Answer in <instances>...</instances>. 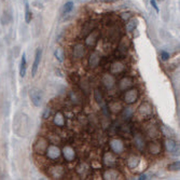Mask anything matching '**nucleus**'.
I'll return each mask as SVG.
<instances>
[{"instance_id":"f257e3e1","label":"nucleus","mask_w":180,"mask_h":180,"mask_svg":"<svg viewBox=\"0 0 180 180\" xmlns=\"http://www.w3.org/2000/svg\"><path fill=\"white\" fill-rule=\"evenodd\" d=\"M30 122L29 119L25 113H17L15 116V120L13 122V130L15 134H17L21 137L27 136L29 132Z\"/></svg>"},{"instance_id":"f03ea898","label":"nucleus","mask_w":180,"mask_h":180,"mask_svg":"<svg viewBox=\"0 0 180 180\" xmlns=\"http://www.w3.org/2000/svg\"><path fill=\"white\" fill-rule=\"evenodd\" d=\"M153 113V108L152 105L148 102H142L138 108V114L141 116L142 119H149Z\"/></svg>"},{"instance_id":"7ed1b4c3","label":"nucleus","mask_w":180,"mask_h":180,"mask_svg":"<svg viewBox=\"0 0 180 180\" xmlns=\"http://www.w3.org/2000/svg\"><path fill=\"white\" fill-rule=\"evenodd\" d=\"M139 97V92L137 88H128L126 90L124 94V102L127 105H132L138 99Z\"/></svg>"},{"instance_id":"20e7f679","label":"nucleus","mask_w":180,"mask_h":180,"mask_svg":"<svg viewBox=\"0 0 180 180\" xmlns=\"http://www.w3.org/2000/svg\"><path fill=\"white\" fill-rule=\"evenodd\" d=\"M49 146V142L44 137H39L34 144V151L38 154H44Z\"/></svg>"},{"instance_id":"39448f33","label":"nucleus","mask_w":180,"mask_h":180,"mask_svg":"<svg viewBox=\"0 0 180 180\" xmlns=\"http://www.w3.org/2000/svg\"><path fill=\"white\" fill-rule=\"evenodd\" d=\"M45 154L50 160H57L62 155V150L55 144H49L45 150Z\"/></svg>"},{"instance_id":"423d86ee","label":"nucleus","mask_w":180,"mask_h":180,"mask_svg":"<svg viewBox=\"0 0 180 180\" xmlns=\"http://www.w3.org/2000/svg\"><path fill=\"white\" fill-rule=\"evenodd\" d=\"M109 144H110L111 150L113 151L114 153H122L124 151V144L120 138H112L109 141Z\"/></svg>"},{"instance_id":"0eeeda50","label":"nucleus","mask_w":180,"mask_h":180,"mask_svg":"<svg viewBox=\"0 0 180 180\" xmlns=\"http://www.w3.org/2000/svg\"><path fill=\"white\" fill-rule=\"evenodd\" d=\"M29 96H30V99H31V102L34 104V106L36 107L40 106L42 102V95L38 88H31L29 92Z\"/></svg>"},{"instance_id":"6e6552de","label":"nucleus","mask_w":180,"mask_h":180,"mask_svg":"<svg viewBox=\"0 0 180 180\" xmlns=\"http://www.w3.org/2000/svg\"><path fill=\"white\" fill-rule=\"evenodd\" d=\"M99 38V31L98 30H92L85 38V44L88 46H94L97 43Z\"/></svg>"},{"instance_id":"1a4fd4ad","label":"nucleus","mask_w":180,"mask_h":180,"mask_svg":"<svg viewBox=\"0 0 180 180\" xmlns=\"http://www.w3.org/2000/svg\"><path fill=\"white\" fill-rule=\"evenodd\" d=\"M62 154L64 155L65 160L68 161V162L73 161L74 158H76V151L71 146H65L62 150Z\"/></svg>"},{"instance_id":"9d476101","label":"nucleus","mask_w":180,"mask_h":180,"mask_svg":"<svg viewBox=\"0 0 180 180\" xmlns=\"http://www.w3.org/2000/svg\"><path fill=\"white\" fill-rule=\"evenodd\" d=\"M41 54H42V51L41 49H37L36 50V54H35V60H34V64H32L31 67V76L35 77L38 71L39 68V64H40V60H41Z\"/></svg>"},{"instance_id":"9b49d317","label":"nucleus","mask_w":180,"mask_h":180,"mask_svg":"<svg viewBox=\"0 0 180 180\" xmlns=\"http://www.w3.org/2000/svg\"><path fill=\"white\" fill-rule=\"evenodd\" d=\"M133 83H134V80L130 77H124L118 82V88L120 91H126L133 85Z\"/></svg>"},{"instance_id":"f8f14e48","label":"nucleus","mask_w":180,"mask_h":180,"mask_svg":"<svg viewBox=\"0 0 180 180\" xmlns=\"http://www.w3.org/2000/svg\"><path fill=\"white\" fill-rule=\"evenodd\" d=\"M102 160H104V163L107 165V166L112 167L116 164L118 159H116V154L113 152H106L104 154V159H102Z\"/></svg>"},{"instance_id":"ddd939ff","label":"nucleus","mask_w":180,"mask_h":180,"mask_svg":"<svg viewBox=\"0 0 180 180\" xmlns=\"http://www.w3.org/2000/svg\"><path fill=\"white\" fill-rule=\"evenodd\" d=\"M148 152L152 155H158L162 152V146L158 141H151L148 144Z\"/></svg>"},{"instance_id":"4468645a","label":"nucleus","mask_w":180,"mask_h":180,"mask_svg":"<svg viewBox=\"0 0 180 180\" xmlns=\"http://www.w3.org/2000/svg\"><path fill=\"white\" fill-rule=\"evenodd\" d=\"M72 54H73L74 58H82L84 54H85V45H83L82 43H77L73 46V51H72Z\"/></svg>"},{"instance_id":"2eb2a0df","label":"nucleus","mask_w":180,"mask_h":180,"mask_svg":"<svg viewBox=\"0 0 180 180\" xmlns=\"http://www.w3.org/2000/svg\"><path fill=\"white\" fill-rule=\"evenodd\" d=\"M50 176L54 179L57 178H62L63 175H64V168H63L60 165H57V166H53L50 168Z\"/></svg>"},{"instance_id":"dca6fc26","label":"nucleus","mask_w":180,"mask_h":180,"mask_svg":"<svg viewBox=\"0 0 180 180\" xmlns=\"http://www.w3.org/2000/svg\"><path fill=\"white\" fill-rule=\"evenodd\" d=\"M165 147H166L168 152L170 153H177L179 151L178 144L173 139H167L166 141H165Z\"/></svg>"},{"instance_id":"f3484780","label":"nucleus","mask_w":180,"mask_h":180,"mask_svg":"<svg viewBox=\"0 0 180 180\" xmlns=\"http://www.w3.org/2000/svg\"><path fill=\"white\" fill-rule=\"evenodd\" d=\"M53 122L56 126H59V127H63L66 124V121H65V116L63 114V112L58 111L56 112V114L54 116V119H53Z\"/></svg>"},{"instance_id":"a211bd4d","label":"nucleus","mask_w":180,"mask_h":180,"mask_svg":"<svg viewBox=\"0 0 180 180\" xmlns=\"http://www.w3.org/2000/svg\"><path fill=\"white\" fill-rule=\"evenodd\" d=\"M125 69V66L124 64H122L121 62H116L112 64L111 66V74H116V73H121V72H123Z\"/></svg>"},{"instance_id":"6ab92c4d","label":"nucleus","mask_w":180,"mask_h":180,"mask_svg":"<svg viewBox=\"0 0 180 180\" xmlns=\"http://www.w3.org/2000/svg\"><path fill=\"white\" fill-rule=\"evenodd\" d=\"M100 59H102V57H100V55L98 54L97 52H93L92 54L90 56V67L91 68H94V67H96L99 65L100 63Z\"/></svg>"},{"instance_id":"aec40b11","label":"nucleus","mask_w":180,"mask_h":180,"mask_svg":"<svg viewBox=\"0 0 180 180\" xmlns=\"http://www.w3.org/2000/svg\"><path fill=\"white\" fill-rule=\"evenodd\" d=\"M126 164H127L128 168H130V169H134V168H136L138 166L139 164V158L136 155H130V158L127 159V162H126Z\"/></svg>"},{"instance_id":"412c9836","label":"nucleus","mask_w":180,"mask_h":180,"mask_svg":"<svg viewBox=\"0 0 180 180\" xmlns=\"http://www.w3.org/2000/svg\"><path fill=\"white\" fill-rule=\"evenodd\" d=\"M102 83L105 84V86L108 88H112L116 83V80H114V77L112 74H106V76L102 77Z\"/></svg>"},{"instance_id":"4be33fe9","label":"nucleus","mask_w":180,"mask_h":180,"mask_svg":"<svg viewBox=\"0 0 180 180\" xmlns=\"http://www.w3.org/2000/svg\"><path fill=\"white\" fill-rule=\"evenodd\" d=\"M26 68H27V62H26V55L23 54L22 59H21V65H20V76L22 78H24L26 76Z\"/></svg>"},{"instance_id":"5701e85b","label":"nucleus","mask_w":180,"mask_h":180,"mask_svg":"<svg viewBox=\"0 0 180 180\" xmlns=\"http://www.w3.org/2000/svg\"><path fill=\"white\" fill-rule=\"evenodd\" d=\"M128 45H130V41H128V38L124 37V38H123L122 40H121L120 44H119L118 51H119V52L122 53V54H125L126 51H127Z\"/></svg>"},{"instance_id":"b1692460","label":"nucleus","mask_w":180,"mask_h":180,"mask_svg":"<svg viewBox=\"0 0 180 180\" xmlns=\"http://www.w3.org/2000/svg\"><path fill=\"white\" fill-rule=\"evenodd\" d=\"M134 142H135V146H136V148L138 149V150L144 149V139L140 134H137L136 136H135Z\"/></svg>"},{"instance_id":"393cba45","label":"nucleus","mask_w":180,"mask_h":180,"mask_svg":"<svg viewBox=\"0 0 180 180\" xmlns=\"http://www.w3.org/2000/svg\"><path fill=\"white\" fill-rule=\"evenodd\" d=\"M119 177V173L116 172L113 168H110V169H107L106 172L104 173V178L105 179H118Z\"/></svg>"},{"instance_id":"a878e982","label":"nucleus","mask_w":180,"mask_h":180,"mask_svg":"<svg viewBox=\"0 0 180 180\" xmlns=\"http://www.w3.org/2000/svg\"><path fill=\"white\" fill-rule=\"evenodd\" d=\"M137 25H138V21L136 18H130L126 23V30L127 31H133L137 27Z\"/></svg>"},{"instance_id":"bb28decb","label":"nucleus","mask_w":180,"mask_h":180,"mask_svg":"<svg viewBox=\"0 0 180 180\" xmlns=\"http://www.w3.org/2000/svg\"><path fill=\"white\" fill-rule=\"evenodd\" d=\"M109 108H110L111 112H113V113H118V112H120L121 109H122V105L118 102H112L111 104L109 105Z\"/></svg>"},{"instance_id":"cd10ccee","label":"nucleus","mask_w":180,"mask_h":180,"mask_svg":"<svg viewBox=\"0 0 180 180\" xmlns=\"http://www.w3.org/2000/svg\"><path fill=\"white\" fill-rule=\"evenodd\" d=\"M25 2V21L26 23H30L31 21V12L29 10V3H28L27 0H24Z\"/></svg>"},{"instance_id":"c85d7f7f","label":"nucleus","mask_w":180,"mask_h":180,"mask_svg":"<svg viewBox=\"0 0 180 180\" xmlns=\"http://www.w3.org/2000/svg\"><path fill=\"white\" fill-rule=\"evenodd\" d=\"M54 56H55V58L58 60V62H63V60H64V57H65L64 50L60 49V48L56 49L55 52H54Z\"/></svg>"},{"instance_id":"c756f323","label":"nucleus","mask_w":180,"mask_h":180,"mask_svg":"<svg viewBox=\"0 0 180 180\" xmlns=\"http://www.w3.org/2000/svg\"><path fill=\"white\" fill-rule=\"evenodd\" d=\"M73 9V2L72 1H68L65 3L64 8H63V14H68L70 11Z\"/></svg>"},{"instance_id":"7c9ffc66","label":"nucleus","mask_w":180,"mask_h":180,"mask_svg":"<svg viewBox=\"0 0 180 180\" xmlns=\"http://www.w3.org/2000/svg\"><path fill=\"white\" fill-rule=\"evenodd\" d=\"M180 168V163L179 161H176V162H174L173 164H169L168 165V169L170 170H174V172H176V170H179Z\"/></svg>"},{"instance_id":"2f4dec72","label":"nucleus","mask_w":180,"mask_h":180,"mask_svg":"<svg viewBox=\"0 0 180 180\" xmlns=\"http://www.w3.org/2000/svg\"><path fill=\"white\" fill-rule=\"evenodd\" d=\"M94 95H95V100H96L98 104H102V94H100L99 90H95Z\"/></svg>"},{"instance_id":"473e14b6","label":"nucleus","mask_w":180,"mask_h":180,"mask_svg":"<svg viewBox=\"0 0 180 180\" xmlns=\"http://www.w3.org/2000/svg\"><path fill=\"white\" fill-rule=\"evenodd\" d=\"M50 114H51V109L46 107V108L44 109V111H43V114H42V116H43V119H48L49 116H50Z\"/></svg>"},{"instance_id":"72a5a7b5","label":"nucleus","mask_w":180,"mask_h":180,"mask_svg":"<svg viewBox=\"0 0 180 180\" xmlns=\"http://www.w3.org/2000/svg\"><path fill=\"white\" fill-rule=\"evenodd\" d=\"M161 57H162L163 60H167L168 58H169V54H168L167 52H165V51H162V52H161Z\"/></svg>"},{"instance_id":"f704fd0d","label":"nucleus","mask_w":180,"mask_h":180,"mask_svg":"<svg viewBox=\"0 0 180 180\" xmlns=\"http://www.w3.org/2000/svg\"><path fill=\"white\" fill-rule=\"evenodd\" d=\"M151 6H152L153 8L155 9L156 12H159V11H160V10H159V7H158V4H156V1H155V0H151Z\"/></svg>"},{"instance_id":"c9c22d12","label":"nucleus","mask_w":180,"mask_h":180,"mask_svg":"<svg viewBox=\"0 0 180 180\" xmlns=\"http://www.w3.org/2000/svg\"><path fill=\"white\" fill-rule=\"evenodd\" d=\"M102 2H106V3H113V2H116L118 0H100Z\"/></svg>"},{"instance_id":"e433bc0d","label":"nucleus","mask_w":180,"mask_h":180,"mask_svg":"<svg viewBox=\"0 0 180 180\" xmlns=\"http://www.w3.org/2000/svg\"><path fill=\"white\" fill-rule=\"evenodd\" d=\"M130 13H123L122 14V17L124 18V20H127V18H130Z\"/></svg>"},{"instance_id":"4c0bfd02","label":"nucleus","mask_w":180,"mask_h":180,"mask_svg":"<svg viewBox=\"0 0 180 180\" xmlns=\"http://www.w3.org/2000/svg\"><path fill=\"white\" fill-rule=\"evenodd\" d=\"M138 179H140V180H142V179H147V176H146V175H140Z\"/></svg>"}]
</instances>
